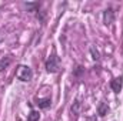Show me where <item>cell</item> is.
I'll use <instances>...</instances> for the list:
<instances>
[{
	"mask_svg": "<svg viewBox=\"0 0 123 121\" xmlns=\"http://www.w3.org/2000/svg\"><path fill=\"white\" fill-rule=\"evenodd\" d=\"M40 120V114L39 111H30L27 116V121H39Z\"/></svg>",
	"mask_w": 123,
	"mask_h": 121,
	"instance_id": "cell-9",
	"label": "cell"
},
{
	"mask_svg": "<svg viewBox=\"0 0 123 121\" xmlns=\"http://www.w3.org/2000/svg\"><path fill=\"white\" fill-rule=\"evenodd\" d=\"M113 20H115V11H113L112 9L105 10V11H103V23H105L106 26H109V24L113 23Z\"/></svg>",
	"mask_w": 123,
	"mask_h": 121,
	"instance_id": "cell-3",
	"label": "cell"
},
{
	"mask_svg": "<svg viewBox=\"0 0 123 121\" xmlns=\"http://www.w3.org/2000/svg\"><path fill=\"white\" fill-rule=\"evenodd\" d=\"M107 113H109V105H107L106 103H103V101H102V103L97 105V114H99L100 117H105Z\"/></svg>",
	"mask_w": 123,
	"mask_h": 121,
	"instance_id": "cell-5",
	"label": "cell"
},
{
	"mask_svg": "<svg viewBox=\"0 0 123 121\" xmlns=\"http://www.w3.org/2000/svg\"><path fill=\"white\" fill-rule=\"evenodd\" d=\"M36 104L39 105V108L44 110V108H49V107H50V104H52V100H50V98H39Z\"/></svg>",
	"mask_w": 123,
	"mask_h": 121,
	"instance_id": "cell-6",
	"label": "cell"
},
{
	"mask_svg": "<svg viewBox=\"0 0 123 121\" xmlns=\"http://www.w3.org/2000/svg\"><path fill=\"white\" fill-rule=\"evenodd\" d=\"M90 53H92V59L96 61L100 60V54H99V51H97V49L96 47H90Z\"/></svg>",
	"mask_w": 123,
	"mask_h": 121,
	"instance_id": "cell-10",
	"label": "cell"
},
{
	"mask_svg": "<svg viewBox=\"0 0 123 121\" xmlns=\"http://www.w3.org/2000/svg\"><path fill=\"white\" fill-rule=\"evenodd\" d=\"M16 77H17V80H20V81H30L31 77H33V71H31V68L29 66H19L17 67V71H16Z\"/></svg>",
	"mask_w": 123,
	"mask_h": 121,
	"instance_id": "cell-1",
	"label": "cell"
},
{
	"mask_svg": "<svg viewBox=\"0 0 123 121\" xmlns=\"http://www.w3.org/2000/svg\"><path fill=\"white\" fill-rule=\"evenodd\" d=\"M110 87H112V90L115 91V93H120V90H122V87H123L122 77L113 78V80H112V83H110Z\"/></svg>",
	"mask_w": 123,
	"mask_h": 121,
	"instance_id": "cell-4",
	"label": "cell"
},
{
	"mask_svg": "<svg viewBox=\"0 0 123 121\" xmlns=\"http://www.w3.org/2000/svg\"><path fill=\"white\" fill-rule=\"evenodd\" d=\"M60 68V61H59V57L53 53L47 60H46V70L49 73H57Z\"/></svg>",
	"mask_w": 123,
	"mask_h": 121,
	"instance_id": "cell-2",
	"label": "cell"
},
{
	"mask_svg": "<svg viewBox=\"0 0 123 121\" xmlns=\"http://www.w3.org/2000/svg\"><path fill=\"white\" fill-rule=\"evenodd\" d=\"M10 63H12V57H10V56H7V57L1 59V60H0V70H4Z\"/></svg>",
	"mask_w": 123,
	"mask_h": 121,
	"instance_id": "cell-8",
	"label": "cell"
},
{
	"mask_svg": "<svg viewBox=\"0 0 123 121\" xmlns=\"http://www.w3.org/2000/svg\"><path fill=\"white\" fill-rule=\"evenodd\" d=\"M80 108H82V103H80L79 100H76V101L73 103V105H72V114H74V116H79V113H80Z\"/></svg>",
	"mask_w": 123,
	"mask_h": 121,
	"instance_id": "cell-7",
	"label": "cell"
}]
</instances>
